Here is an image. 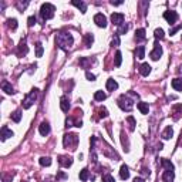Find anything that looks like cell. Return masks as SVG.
<instances>
[{
	"mask_svg": "<svg viewBox=\"0 0 182 182\" xmlns=\"http://www.w3.org/2000/svg\"><path fill=\"white\" fill-rule=\"evenodd\" d=\"M85 77H87V80H90V81H94L95 80V75L91 74L90 71H87V73H85Z\"/></svg>",
	"mask_w": 182,
	"mask_h": 182,
	"instance_id": "obj_42",
	"label": "cell"
},
{
	"mask_svg": "<svg viewBox=\"0 0 182 182\" xmlns=\"http://www.w3.org/2000/svg\"><path fill=\"white\" fill-rule=\"evenodd\" d=\"M60 107H61V110H63L64 112H68V110H70V102H68L67 97H61L60 98Z\"/></svg>",
	"mask_w": 182,
	"mask_h": 182,
	"instance_id": "obj_16",
	"label": "cell"
},
{
	"mask_svg": "<svg viewBox=\"0 0 182 182\" xmlns=\"http://www.w3.org/2000/svg\"><path fill=\"white\" fill-rule=\"evenodd\" d=\"M174 178H175V172L174 171H165L164 175H162V181L164 182H174Z\"/></svg>",
	"mask_w": 182,
	"mask_h": 182,
	"instance_id": "obj_14",
	"label": "cell"
},
{
	"mask_svg": "<svg viewBox=\"0 0 182 182\" xmlns=\"http://www.w3.org/2000/svg\"><path fill=\"white\" fill-rule=\"evenodd\" d=\"M88 176H90V174H88V169L87 168L81 169V171H80V179H81V181L85 182L88 179Z\"/></svg>",
	"mask_w": 182,
	"mask_h": 182,
	"instance_id": "obj_31",
	"label": "cell"
},
{
	"mask_svg": "<svg viewBox=\"0 0 182 182\" xmlns=\"http://www.w3.org/2000/svg\"><path fill=\"white\" fill-rule=\"evenodd\" d=\"M121 63H122V54H121V51H117V53H115L114 66H115V67H120V66H121Z\"/></svg>",
	"mask_w": 182,
	"mask_h": 182,
	"instance_id": "obj_28",
	"label": "cell"
},
{
	"mask_svg": "<svg viewBox=\"0 0 182 182\" xmlns=\"http://www.w3.org/2000/svg\"><path fill=\"white\" fill-rule=\"evenodd\" d=\"M94 23L97 24L98 27H102V29H105V27H107V17H105L102 13H97L94 16Z\"/></svg>",
	"mask_w": 182,
	"mask_h": 182,
	"instance_id": "obj_7",
	"label": "cell"
},
{
	"mask_svg": "<svg viewBox=\"0 0 182 182\" xmlns=\"http://www.w3.org/2000/svg\"><path fill=\"white\" fill-rule=\"evenodd\" d=\"M39 162H40L41 166H50L51 165V159L48 158V157H41Z\"/></svg>",
	"mask_w": 182,
	"mask_h": 182,
	"instance_id": "obj_30",
	"label": "cell"
},
{
	"mask_svg": "<svg viewBox=\"0 0 182 182\" xmlns=\"http://www.w3.org/2000/svg\"><path fill=\"white\" fill-rule=\"evenodd\" d=\"M43 51H44V48H43V46H41V43L36 44V57H41V56H43Z\"/></svg>",
	"mask_w": 182,
	"mask_h": 182,
	"instance_id": "obj_35",
	"label": "cell"
},
{
	"mask_svg": "<svg viewBox=\"0 0 182 182\" xmlns=\"http://www.w3.org/2000/svg\"><path fill=\"white\" fill-rule=\"evenodd\" d=\"M58 162H60V165L64 166V168H68V166L73 165V159H71L70 157H64V155L58 157Z\"/></svg>",
	"mask_w": 182,
	"mask_h": 182,
	"instance_id": "obj_10",
	"label": "cell"
},
{
	"mask_svg": "<svg viewBox=\"0 0 182 182\" xmlns=\"http://www.w3.org/2000/svg\"><path fill=\"white\" fill-rule=\"evenodd\" d=\"M127 122H128V128H130V131H134V130H135V125H137V122H135V118L130 115V117L127 118Z\"/></svg>",
	"mask_w": 182,
	"mask_h": 182,
	"instance_id": "obj_29",
	"label": "cell"
},
{
	"mask_svg": "<svg viewBox=\"0 0 182 182\" xmlns=\"http://www.w3.org/2000/svg\"><path fill=\"white\" fill-rule=\"evenodd\" d=\"M54 11H56V7L51 3H44L40 7V16L43 20H50L54 17Z\"/></svg>",
	"mask_w": 182,
	"mask_h": 182,
	"instance_id": "obj_3",
	"label": "cell"
},
{
	"mask_svg": "<svg viewBox=\"0 0 182 182\" xmlns=\"http://www.w3.org/2000/svg\"><path fill=\"white\" fill-rule=\"evenodd\" d=\"M2 90L6 93V94H14V90H13V87H11L7 81H3L2 83Z\"/></svg>",
	"mask_w": 182,
	"mask_h": 182,
	"instance_id": "obj_22",
	"label": "cell"
},
{
	"mask_svg": "<svg viewBox=\"0 0 182 182\" xmlns=\"http://www.w3.org/2000/svg\"><path fill=\"white\" fill-rule=\"evenodd\" d=\"M37 95H39V88H33V90L29 93V94L24 97V100H23V108L24 110H29V108L31 107V105L34 104V101H36V98H37Z\"/></svg>",
	"mask_w": 182,
	"mask_h": 182,
	"instance_id": "obj_4",
	"label": "cell"
},
{
	"mask_svg": "<svg viewBox=\"0 0 182 182\" xmlns=\"http://www.w3.org/2000/svg\"><path fill=\"white\" fill-rule=\"evenodd\" d=\"M3 182H11V178H9V176L4 175L3 176Z\"/></svg>",
	"mask_w": 182,
	"mask_h": 182,
	"instance_id": "obj_47",
	"label": "cell"
},
{
	"mask_svg": "<svg viewBox=\"0 0 182 182\" xmlns=\"http://www.w3.org/2000/svg\"><path fill=\"white\" fill-rule=\"evenodd\" d=\"M13 131L11 130H9L7 127H3L2 128V132H0V137H2V141H6L7 138H10V137H13Z\"/></svg>",
	"mask_w": 182,
	"mask_h": 182,
	"instance_id": "obj_13",
	"label": "cell"
},
{
	"mask_svg": "<svg viewBox=\"0 0 182 182\" xmlns=\"http://www.w3.org/2000/svg\"><path fill=\"white\" fill-rule=\"evenodd\" d=\"M94 98H95V101H104L105 98H107V94H105L104 91H95Z\"/></svg>",
	"mask_w": 182,
	"mask_h": 182,
	"instance_id": "obj_26",
	"label": "cell"
},
{
	"mask_svg": "<svg viewBox=\"0 0 182 182\" xmlns=\"http://www.w3.org/2000/svg\"><path fill=\"white\" fill-rule=\"evenodd\" d=\"M139 73H141V75H144V77H148V74L151 73V66H149L148 63H142V64L139 66Z\"/></svg>",
	"mask_w": 182,
	"mask_h": 182,
	"instance_id": "obj_12",
	"label": "cell"
},
{
	"mask_svg": "<svg viewBox=\"0 0 182 182\" xmlns=\"http://www.w3.org/2000/svg\"><path fill=\"white\" fill-rule=\"evenodd\" d=\"M135 57L138 58V60H142V58L145 57V47L144 46L137 47V50H135Z\"/></svg>",
	"mask_w": 182,
	"mask_h": 182,
	"instance_id": "obj_23",
	"label": "cell"
},
{
	"mask_svg": "<svg viewBox=\"0 0 182 182\" xmlns=\"http://www.w3.org/2000/svg\"><path fill=\"white\" fill-rule=\"evenodd\" d=\"M27 6H29V2H24V3H17V7H19L21 11H23V9H24V7H27Z\"/></svg>",
	"mask_w": 182,
	"mask_h": 182,
	"instance_id": "obj_44",
	"label": "cell"
},
{
	"mask_svg": "<svg viewBox=\"0 0 182 182\" xmlns=\"http://www.w3.org/2000/svg\"><path fill=\"white\" fill-rule=\"evenodd\" d=\"M154 34H155V39H159V40L165 37V33H164V30H162V29H155Z\"/></svg>",
	"mask_w": 182,
	"mask_h": 182,
	"instance_id": "obj_36",
	"label": "cell"
},
{
	"mask_svg": "<svg viewBox=\"0 0 182 182\" xmlns=\"http://www.w3.org/2000/svg\"><path fill=\"white\" fill-rule=\"evenodd\" d=\"M179 71H181V73H182V66H181V70H179Z\"/></svg>",
	"mask_w": 182,
	"mask_h": 182,
	"instance_id": "obj_49",
	"label": "cell"
},
{
	"mask_svg": "<svg viewBox=\"0 0 182 182\" xmlns=\"http://www.w3.org/2000/svg\"><path fill=\"white\" fill-rule=\"evenodd\" d=\"M164 19L172 26V24H175L176 20H178V14H176V11H174V10H166L165 13H164Z\"/></svg>",
	"mask_w": 182,
	"mask_h": 182,
	"instance_id": "obj_6",
	"label": "cell"
},
{
	"mask_svg": "<svg viewBox=\"0 0 182 182\" xmlns=\"http://www.w3.org/2000/svg\"><path fill=\"white\" fill-rule=\"evenodd\" d=\"M118 88V83L114 80V78H108L107 80V90L108 91H114Z\"/></svg>",
	"mask_w": 182,
	"mask_h": 182,
	"instance_id": "obj_20",
	"label": "cell"
},
{
	"mask_svg": "<svg viewBox=\"0 0 182 182\" xmlns=\"http://www.w3.org/2000/svg\"><path fill=\"white\" fill-rule=\"evenodd\" d=\"M131 93H127V94H122L121 97L118 98V107L121 108L122 111H131L132 107H134V101L135 100H131Z\"/></svg>",
	"mask_w": 182,
	"mask_h": 182,
	"instance_id": "obj_2",
	"label": "cell"
},
{
	"mask_svg": "<svg viewBox=\"0 0 182 182\" xmlns=\"http://www.w3.org/2000/svg\"><path fill=\"white\" fill-rule=\"evenodd\" d=\"M161 165L165 168V171H174V164H172L169 159H166V158L161 159Z\"/></svg>",
	"mask_w": 182,
	"mask_h": 182,
	"instance_id": "obj_18",
	"label": "cell"
},
{
	"mask_svg": "<svg viewBox=\"0 0 182 182\" xmlns=\"http://www.w3.org/2000/svg\"><path fill=\"white\" fill-rule=\"evenodd\" d=\"M98 112H100V117H101V118H105V117L108 115L107 108H104V107H102V108H100V110H98Z\"/></svg>",
	"mask_w": 182,
	"mask_h": 182,
	"instance_id": "obj_39",
	"label": "cell"
},
{
	"mask_svg": "<svg viewBox=\"0 0 182 182\" xmlns=\"http://www.w3.org/2000/svg\"><path fill=\"white\" fill-rule=\"evenodd\" d=\"M11 120H13L14 122H20V120H21V111L20 110H17V111H14L13 114H11Z\"/></svg>",
	"mask_w": 182,
	"mask_h": 182,
	"instance_id": "obj_32",
	"label": "cell"
},
{
	"mask_svg": "<svg viewBox=\"0 0 182 182\" xmlns=\"http://www.w3.org/2000/svg\"><path fill=\"white\" fill-rule=\"evenodd\" d=\"M63 144H64L66 148H70V149H75L78 144V135L75 134H66L64 135V139H63Z\"/></svg>",
	"mask_w": 182,
	"mask_h": 182,
	"instance_id": "obj_5",
	"label": "cell"
},
{
	"mask_svg": "<svg viewBox=\"0 0 182 182\" xmlns=\"http://www.w3.org/2000/svg\"><path fill=\"white\" fill-rule=\"evenodd\" d=\"M17 51H19V54H20V56H21V54H23V56H24V54H27V51H29V47H27L26 41L21 40V43H20V46H19V50H17Z\"/></svg>",
	"mask_w": 182,
	"mask_h": 182,
	"instance_id": "obj_27",
	"label": "cell"
},
{
	"mask_svg": "<svg viewBox=\"0 0 182 182\" xmlns=\"http://www.w3.org/2000/svg\"><path fill=\"white\" fill-rule=\"evenodd\" d=\"M39 131H40V134L43 135V137L50 134V125H48V122H46V121L41 122V124L39 125Z\"/></svg>",
	"mask_w": 182,
	"mask_h": 182,
	"instance_id": "obj_11",
	"label": "cell"
},
{
	"mask_svg": "<svg viewBox=\"0 0 182 182\" xmlns=\"http://www.w3.org/2000/svg\"><path fill=\"white\" fill-rule=\"evenodd\" d=\"M120 176H121V179H128L130 178V169L127 165H121V169H120Z\"/></svg>",
	"mask_w": 182,
	"mask_h": 182,
	"instance_id": "obj_17",
	"label": "cell"
},
{
	"mask_svg": "<svg viewBox=\"0 0 182 182\" xmlns=\"http://www.w3.org/2000/svg\"><path fill=\"white\" fill-rule=\"evenodd\" d=\"M71 4H73V6H75L77 7V9H80L81 10V13H85V11H87V4L84 3V2H78V0H73V2H71Z\"/></svg>",
	"mask_w": 182,
	"mask_h": 182,
	"instance_id": "obj_15",
	"label": "cell"
},
{
	"mask_svg": "<svg viewBox=\"0 0 182 182\" xmlns=\"http://www.w3.org/2000/svg\"><path fill=\"white\" fill-rule=\"evenodd\" d=\"M94 41V36L93 34H85V47H91V44Z\"/></svg>",
	"mask_w": 182,
	"mask_h": 182,
	"instance_id": "obj_33",
	"label": "cell"
},
{
	"mask_svg": "<svg viewBox=\"0 0 182 182\" xmlns=\"http://www.w3.org/2000/svg\"><path fill=\"white\" fill-rule=\"evenodd\" d=\"M102 182H115L114 176H111L110 174H107V175L102 176Z\"/></svg>",
	"mask_w": 182,
	"mask_h": 182,
	"instance_id": "obj_38",
	"label": "cell"
},
{
	"mask_svg": "<svg viewBox=\"0 0 182 182\" xmlns=\"http://www.w3.org/2000/svg\"><path fill=\"white\" fill-rule=\"evenodd\" d=\"M111 4H112V6H120V4H122V2H114V0H112Z\"/></svg>",
	"mask_w": 182,
	"mask_h": 182,
	"instance_id": "obj_46",
	"label": "cell"
},
{
	"mask_svg": "<svg viewBox=\"0 0 182 182\" xmlns=\"http://www.w3.org/2000/svg\"><path fill=\"white\" fill-rule=\"evenodd\" d=\"M135 40H137V41L145 40V30H144V29H138V30L135 31Z\"/></svg>",
	"mask_w": 182,
	"mask_h": 182,
	"instance_id": "obj_25",
	"label": "cell"
},
{
	"mask_svg": "<svg viewBox=\"0 0 182 182\" xmlns=\"http://www.w3.org/2000/svg\"><path fill=\"white\" fill-rule=\"evenodd\" d=\"M172 87L176 91H182V78H174L172 80Z\"/></svg>",
	"mask_w": 182,
	"mask_h": 182,
	"instance_id": "obj_24",
	"label": "cell"
},
{
	"mask_svg": "<svg viewBox=\"0 0 182 182\" xmlns=\"http://www.w3.org/2000/svg\"><path fill=\"white\" fill-rule=\"evenodd\" d=\"M162 56V48H161V46H158V44H155V47H154V50L149 53V57L152 58L154 61H157V60H159V57Z\"/></svg>",
	"mask_w": 182,
	"mask_h": 182,
	"instance_id": "obj_8",
	"label": "cell"
},
{
	"mask_svg": "<svg viewBox=\"0 0 182 182\" xmlns=\"http://www.w3.org/2000/svg\"><path fill=\"white\" fill-rule=\"evenodd\" d=\"M132 182H145V181H144V179H142V178H135Z\"/></svg>",
	"mask_w": 182,
	"mask_h": 182,
	"instance_id": "obj_48",
	"label": "cell"
},
{
	"mask_svg": "<svg viewBox=\"0 0 182 182\" xmlns=\"http://www.w3.org/2000/svg\"><path fill=\"white\" fill-rule=\"evenodd\" d=\"M137 107H138V110L139 111H141V114H144V115H147L149 112V105H148V102H138V105H137Z\"/></svg>",
	"mask_w": 182,
	"mask_h": 182,
	"instance_id": "obj_19",
	"label": "cell"
},
{
	"mask_svg": "<svg viewBox=\"0 0 182 182\" xmlns=\"http://www.w3.org/2000/svg\"><path fill=\"white\" fill-rule=\"evenodd\" d=\"M111 21H112V24H115V26H121V24L124 23V14L122 13H112L111 14Z\"/></svg>",
	"mask_w": 182,
	"mask_h": 182,
	"instance_id": "obj_9",
	"label": "cell"
},
{
	"mask_svg": "<svg viewBox=\"0 0 182 182\" xmlns=\"http://www.w3.org/2000/svg\"><path fill=\"white\" fill-rule=\"evenodd\" d=\"M172 135H174V130H172V127H166V128L162 131V138L164 139H171Z\"/></svg>",
	"mask_w": 182,
	"mask_h": 182,
	"instance_id": "obj_21",
	"label": "cell"
},
{
	"mask_svg": "<svg viewBox=\"0 0 182 182\" xmlns=\"http://www.w3.org/2000/svg\"><path fill=\"white\" fill-rule=\"evenodd\" d=\"M73 122H74V120H73V118H67V120H66V127H67V128H68V127H73Z\"/></svg>",
	"mask_w": 182,
	"mask_h": 182,
	"instance_id": "obj_43",
	"label": "cell"
},
{
	"mask_svg": "<svg viewBox=\"0 0 182 182\" xmlns=\"http://www.w3.org/2000/svg\"><path fill=\"white\" fill-rule=\"evenodd\" d=\"M181 27H182V26H176V27H174V29H172V30H171V34H175L176 31H178L179 29H181Z\"/></svg>",
	"mask_w": 182,
	"mask_h": 182,
	"instance_id": "obj_45",
	"label": "cell"
},
{
	"mask_svg": "<svg viewBox=\"0 0 182 182\" xmlns=\"http://www.w3.org/2000/svg\"><path fill=\"white\" fill-rule=\"evenodd\" d=\"M73 43H74V39H73V36H71L70 33L61 31V33H58L57 36H56V44H57L61 50L67 51L68 48L73 46Z\"/></svg>",
	"mask_w": 182,
	"mask_h": 182,
	"instance_id": "obj_1",
	"label": "cell"
},
{
	"mask_svg": "<svg viewBox=\"0 0 182 182\" xmlns=\"http://www.w3.org/2000/svg\"><path fill=\"white\" fill-rule=\"evenodd\" d=\"M27 24H29V27L34 26V24H36V17H34V16H30V17H29V20H27Z\"/></svg>",
	"mask_w": 182,
	"mask_h": 182,
	"instance_id": "obj_41",
	"label": "cell"
},
{
	"mask_svg": "<svg viewBox=\"0 0 182 182\" xmlns=\"http://www.w3.org/2000/svg\"><path fill=\"white\" fill-rule=\"evenodd\" d=\"M111 46H120V37H118V34H115L114 36V39H112V41H111Z\"/></svg>",
	"mask_w": 182,
	"mask_h": 182,
	"instance_id": "obj_40",
	"label": "cell"
},
{
	"mask_svg": "<svg viewBox=\"0 0 182 182\" xmlns=\"http://www.w3.org/2000/svg\"><path fill=\"white\" fill-rule=\"evenodd\" d=\"M7 26H9V29H11V30H16L17 29V20L16 19H9V20H7Z\"/></svg>",
	"mask_w": 182,
	"mask_h": 182,
	"instance_id": "obj_34",
	"label": "cell"
},
{
	"mask_svg": "<svg viewBox=\"0 0 182 182\" xmlns=\"http://www.w3.org/2000/svg\"><path fill=\"white\" fill-rule=\"evenodd\" d=\"M128 31V24H125V23H122L121 26L118 27V34H125Z\"/></svg>",
	"mask_w": 182,
	"mask_h": 182,
	"instance_id": "obj_37",
	"label": "cell"
}]
</instances>
